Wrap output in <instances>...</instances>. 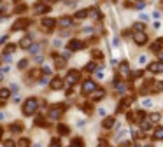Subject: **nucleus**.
<instances>
[{"mask_svg": "<svg viewBox=\"0 0 163 147\" xmlns=\"http://www.w3.org/2000/svg\"><path fill=\"white\" fill-rule=\"evenodd\" d=\"M39 110V98L37 96H28L21 105V114L25 117H32L34 114H37Z\"/></svg>", "mask_w": 163, "mask_h": 147, "instance_id": "f257e3e1", "label": "nucleus"}, {"mask_svg": "<svg viewBox=\"0 0 163 147\" xmlns=\"http://www.w3.org/2000/svg\"><path fill=\"white\" fill-rule=\"evenodd\" d=\"M67 110V105L65 103H55L53 107H49V110H48V119L51 121H60L62 116L65 114Z\"/></svg>", "mask_w": 163, "mask_h": 147, "instance_id": "f03ea898", "label": "nucleus"}, {"mask_svg": "<svg viewBox=\"0 0 163 147\" xmlns=\"http://www.w3.org/2000/svg\"><path fill=\"white\" fill-rule=\"evenodd\" d=\"M79 77H81V72L77 68H70L67 72V79H65V82L69 84V86H74V84L79 82Z\"/></svg>", "mask_w": 163, "mask_h": 147, "instance_id": "7ed1b4c3", "label": "nucleus"}, {"mask_svg": "<svg viewBox=\"0 0 163 147\" xmlns=\"http://www.w3.org/2000/svg\"><path fill=\"white\" fill-rule=\"evenodd\" d=\"M95 89H97V82H95L93 79H84V81H83L81 91H83L84 95H91V93H93Z\"/></svg>", "mask_w": 163, "mask_h": 147, "instance_id": "20e7f679", "label": "nucleus"}, {"mask_svg": "<svg viewBox=\"0 0 163 147\" xmlns=\"http://www.w3.org/2000/svg\"><path fill=\"white\" fill-rule=\"evenodd\" d=\"M67 49H69L70 53L83 51V49H84V42L79 40V39H72V40H69V44H67Z\"/></svg>", "mask_w": 163, "mask_h": 147, "instance_id": "39448f33", "label": "nucleus"}, {"mask_svg": "<svg viewBox=\"0 0 163 147\" xmlns=\"http://www.w3.org/2000/svg\"><path fill=\"white\" fill-rule=\"evenodd\" d=\"M49 86H51V89L53 91H62L63 89V86H65V81L62 79V77H53L49 81Z\"/></svg>", "mask_w": 163, "mask_h": 147, "instance_id": "423d86ee", "label": "nucleus"}, {"mask_svg": "<svg viewBox=\"0 0 163 147\" xmlns=\"http://www.w3.org/2000/svg\"><path fill=\"white\" fill-rule=\"evenodd\" d=\"M28 25H30V19H27V18H19L16 23H12L11 30H12V32H19V30H25Z\"/></svg>", "mask_w": 163, "mask_h": 147, "instance_id": "0eeeda50", "label": "nucleus"}, {"mask_svg": "<svg viewBox=\"0 0 163 147\" xmlns=\"http://www.w3.org/2000/svg\"><path fill=\"white\" fill-rule=\"evenodd\" d=\"M23 130H25V124H23L21 121H14V123L9 124V131L12 133V135H19V133H23Z\"/></svg>", "mask_w": 163, "mask_h": 147, "instance_id": "6e6552de", "label": "nucleus"}, {"mask_svg": "<svg viewBox=\"0 0 163 147\" xmlns=\"http://www.w3.org/2000/svg\"><path fill=\"white\" fill-rule=\"evenodd\" d=\"M56 133L60 137H69L70 135V126L65 124V123H58L56 124Z\"/></svg>", "mask_w": 163, "mask_h": 147, "instance_id": "1a4fd4ad", "label": "nucleus"}, {"mask_svg": "<svg viewBox=\"0 0 163 147\" xmlns=\"http://www.w3.org/2000/svg\"><path fill=\"white\" fill-rule=\"evenodd\" d=\"M133 42L137 46H144L146 42H147V35L144 33V32H139V33H133Z\"/></svg>", "mask_w": 163, "mask_h": 147, "instance_id": "9d476101", "label": "nucleus"}, {"mask_svg": "<svg viewBox=\"0 0 163 147\" xmlns=\"http://www.w3.org/2000/svg\"><path fill=\"white\" fill-rule=\"evenodd\" d=\"M34 126H35V128H48L49 123H48V119L41 114V116H37V117L34 119Z\"/></svg>", "mask_w": 163, "mask_h": 147, "instance_id": "9b49d317", "label": "nucleus"}, {"mask_svg": "<svg viewBox=\"0 0 163 147\" xmlns=\"http://www.w3.org/2000/svg\"><path fill=\"white\" fill-rule=\"evenodd\" d=\"M41 25H42L46 30H53V28L58 25V21L53 19V18H44V19H41Z\"/></svg>", "mask_w": 163, "mask_h": 147, "instance_id": "f8f14e48", "label": "nucleus"}, {"mask_svg": "<svg viewBox=\"0 0 163 147\" xmlns=\"http://www.w3.org/2000/svg\"><path fill=\"white\" fill-rule=\"evenodd\" d=\"M149 72H153V74H161L163 72V63L161 61H153L149 63Z\"/></svg>", "mask_w": 163, "mask_h": 147, "instance_id": "ddd939ff", "label": "nucleus"}, {"mask_svg": "<svg viewBox=\"0 0 163 147\" xmlns=\"http://www.w3.org/2000/svg\"><path fill=\"white\" fill-rule=\"evenodd\" d=\"M114 124H116V117H112V116H107V117L102 121V128H104V130H111Z\"/></svg>", "mask_w": 163, "mask_h": 147, "instance_id": "4468645a", "label": "nucleus"}, {"mask_svg": "<svg viewBox=\"0 0 163 147\" xmlns=\"http://www.w3.org/2000/svg\"><path fill=\"white\" fill-rule=\"evenodd\" d=\"M16 147H32V138L30 137H21L16 142Z\"/></svg>", "mask_w": 163, "mask_h": 147, "instance_id": "2eb2a0df", "label": "nucleus"}, {"mask_svg": "<svg viewBox=\"0 0 163 147\" xmlns=\"http://www.w3.org/2000/svg\"><path fill=\"white\" fill-rule=\"evenodd\" d=\"M53 58H55V67H56L58 70L60 68H65V58L63 56H56V54H53Z\"/></svg>", "mask_w": 163, "mask_h": 147, "instance_id": "dca6fc26", "label": "nucleus"}, {"mask_svg": "<svg viewBox=\"0 0 163 147\" xmlns=\"http://www.w3.org/2000/svg\"><path fill=\"white\" fill-rule=\"evenodd\" d=\"M69 147H84V138L83 137H74L70 140V145Z\"/></svg>", "mask_w": 163, "mask_h": 147, "instance_id": "f3484780", "label": "nucleus"}, {"mask_svg": "<svg viewBox=\"0 0 163 147\" xmlns=\"http://www.w3.org/2000/svg\"><path fill=\"white\" fill-rule=\"evenodd\" d=\"M104 96H105V91H104V89H95L91 93V100H93V102H98V100H102Z\"/></svg>", "mask_w": 163, "mask_h": 147, "instance_id": "a211bd4d", "label": "nucleus"}, {"mask_svg": "<svg viewBox=\"0 0 163 147\" xmlns=\"http://www.w3.org/2000/svg\"><path fill=\"white\" fill-rule=\"evenodd\" d=\"M18 46L21 49H30V46H32V37H23Z\"/></svg>", "mask_w": 163, "mask_h": 147, "instance_id": "6ab92c4d", "label": "nucleus"}, {"mask_svg": "<svg viewBox=\"0 0 163 147\" xmlns=\"http://www.w3.org/2000/svg\"><path fill=\"white\" fill-rule=\"evenodd\" d=\"M49 11H51L49 5H44V4H37L35 5V12L37 14H46V12H49Z\"/></svg>", "mask_w": 163, "mask_h": 147, "instance_id": "aec40b11", "label": "nucleus"}, {"mask_svg": "<svg viewBox=\"0 0 163 147\" xmlns=\"http://www.w3.org/2000/svg\"><path fill=\"white\" fill-rule=\"evenodd\" d=\"M9 96H11V89H9V88H0V100L5 102Z\"/></svg>", "mask_w": 163, "mask_h": 147, "instance_id": "412c9836", "label": "nucleus"}, {"mask_svg": "<svg viewBox=\"0 0 163 147\" xmlns=\"http://www.w3.org/2000/svg\"><path fill=\"white\" fill-rule=\"evenodd\" d=\"M48 147H63V145H62L60 137H51V138H49V145H48Z\"/></svg>", "mask_w": 163, "mask_h": 147, "instance_id": "4be33fe9", "label": "nucleus"}, {"mask_svg": "<svg viewBox=\"0 0 163 147\" xmlns=\"http://www.w3.org/2000/svg\"><path fill=\"white\" fill-rule=\"evenodd\" d=\"M60 25H62L63 28H67V26H72L74 21H72V18H69V16H63V18L60 19Z\"/></svg>", "mask_w": 163, "mask_h": 147, "instance_id": "5701e85b", "label": "nucleus"}, {"mask_svg": "<svg viewBox=\"0 0 163 147\" xmlns=\"http://www.w3.org/2000/svg\"><path fill=\"white\" fill-rule=\"evenodd\" d=\"M153 138L154 140H163V126H158L153 133Z\"/></svg>", "mask_w": 163, "mask_h": 147, "instance_id": "b1692460", "label": "nucleus"}, {"mask_svg": "<svg viewBox=\"0 0 163 147\" xmlns=\"http://www.w3.org/2000/svg\"><path fill=\"white\" fill-rule=\"evenodd\" d=\"M16 47H18L16 44H7V46H5V49H4V53H5V54H12V53L16 51Z\"/></svg>", "mask_w": 163, "mask_h": 147, "instance_id": "393cba45", "label": "nucleus"}, {"mask_svg": "<svg viewBox=\"0 0 163 147\" xmlns=\"http://www.w3.org/2000/svg\"><path fill=\"white\" fill-rule=\"evenodd\" d=\"M27 9H28V5H27V4H19V5H16L14 12H16V14H23Z\"/></svg>", "mask_w": 163, "mask_h": 147, "instance_id": "a878e982", "label": "nucleus"}, {"mask_svg": "<svg viewBox=\"0 0 163 147\" xmlns=\"http://www.w3.org/2000/svg\"><path fill=\"white\" fill-rule=\"evenodd\" d=\"M2 147H16V140L12 138H5L2 142Z\"/></svg>", "mask_w": 163, "mask_h": 147, "instance_id": "bb28decb", "label": "nucleus"}, {"mask_svg": "<svg viewBox=\"0 0 163 147\" xmlns=\"http://www.w3.org/2000/svg\"><path fill=\"white\" fill-rule=\"evenodd\" d=\"M18 68H19V70L28 68V60H27V58H23V60H19V61H18Z\"/></svg>", "mask_w": 163, "mask_h": 147, "instance_id": "cd10ccee", "label": "nucleus"}, {"mask_svg": "<svg viewBox=\"0 0 163 147\" xmlns=\"http://www.w3.org/2000/svg\"><path fill=\"white\" fill-rule=\"evenodd\" d=\"M86 16H88V11H86V9H84V11H77V12L74 14V18H76V19H84Z\"/></svg>", "mask_w": 163, "mask_h": 147, "instance_id": "c85d7f7f", "label": "nucleus"}, {"mask_svg": "<svg viewBox=\"0 0 163 147\" xmlns=\"http://www.w3.org/2000/svg\"><path fill=\"white\" fill-rule=\"evenodd\" d=\"M151 124H153V123H151L149 119H147V121H142V123H140V130H142V131H147L149 128H151Z\"/></svg>", "mask_w": 163, "mask_h": 147, "instance_id": "c756f323", "label": "nucleus"}, {"mask_svg": "<svg viewBox=\"0 0 163 147\" xmlns=\"http://www.w3.org/2000/svg\"><path fill=\"white\" fill-rule=\"evenodd\" d=\"M93 70H97V63H95V61H90V63L84 67V72H93Z\"/></svg>", "mask_w": 163, "mask_h": 147, "instance_id": "7c9ffc66", "label": "nucleus"}, {"mask_svg": "<svg viewBox=\"0 0 163 147\" xmlns=\"http://www.w3.org/2000/svg\"><path fill=\"white\" fill-rule=\"evenodd\" d=\"M28 51H30V54H37V53L41 51V46H39V44H32Z\"/></svg>", "mask_w": 163, "mask_h": 147, "instance_id": "2f4dec72", "label": "nucleus"}, {"mask_svg": "<svg viewBox=\"0 0 163 147\" xmlns=\"http://www.w3.org/2000/svg\"><path fill=\"white\" fill-rule=\"evenodd\" d=\"M144 28H146V26H144V23H135V25H133V32H135V33H139V32H144Z\"/></svg>", "mask_w": 163, "mask_h": 147, "instance_id": "473e14b6", "label": "nucleus"}, {"mask_svg": "<svg viewBox=\"0 0 163 147\" xmlns=\"http://www.w3.org/2000/svg\"><path fill=\"white\" fill-rule=\"evenodd\" d=\"M121 74H125V75H126V74H130V67H128L126 61L121 63Z\"/></svg>", "mask_w": 163, "mask_h": 147, "instance_id": "72a5a7b5", "label": "nucleus"}, {"mask_svg": "<svg viewBox=\"0 0 163 147\" xmlns=\"http://www.w3.org/2000/svg\"><path fill=\"white\" fill-rule=\"evenodd\" d=\"M160 119H161V116H160L158 112H154V114H151V116H149V121H151V123H158Z\"/></svg>", "mask_w": 163, "mask_h": 147, "instance_id": "f704fd0d", "label": "nucleus"}, {"mask_svg": "<svg viewBox=\"0 0 163 147\" xmlns=\"http://www.w3.org/2000/svg\"><path fill=\"white\" fill-rule=\"evenodd\" d=\"M79 109H81V110H84L86 114H91V110H93V109H91V105H90V103H83L81 107H79Z\"/></svg>", "mask_w": 163, "mask_h": 147, "instance_id": "c9c22d12", "label": "nucleus"}, {"mask_svg": "<svg viewBox=\"0 0 163 147\" xmlns=\"http://www.w3.org/2000/svg\"><path fill=\"white\" fill-rule=\"evenodd\" d=\"M93 58H98V60H102L104 58V54H102V51H98V49H93Z\"/></svg>", "mask_w": 163, "mask_h": 147, "instance_id": "e433bc0d", "label": "nucleus"}, {"mask_svg": "<svg viewBox=\"0 0 163 147\" xmlns=\"http://www.w3.org/2000/svg\"><path fill=\"white\" fill-rule=\"evenodd\" d=\"M142 105H144L146 109H149V107H153V100H151V98H146V100L142 102Z\"/></svg>", "mask_w": 163, "mask_h": 147, "instance_id": "4c0bfd02", "label": "nucleus"}, {"mask_svg": "<svg viewBox=\"0 0 163 147\" xmlns=\"http://www.w3.org/2000/svg\"><path fill=\"white\" fill-rule=\"evenodd\" d=\"M42 72L46 74V75H51V74H53V70H51L49 65H44V67H42Z\"/></svg>", "mask_w": 163, "mask_h": 147, "instance_id": "58836bf2", "label": "nucleus"}, {"mask_svg": "<svg viewBox=\"0 0 163 147\" xmlns=\"http://www.w3.org/2000/svg\"><path fill=\"white\" fill-rule=\"evenodd\" d=\"M9 89H11V93H19V86H18V84H11V88H9Z\"/></svg>", "mask_w": 163, "mask_h": 147, "instance_id": "ea45409f", "label": "nucleus"}, {"mask_svg": "<svg viewBox=\"0 0 163 147\" xmlns=\"http://www.w3.org/2000/svg\"><path fill=\"white\" fill-rule=\"evenodd\" d=\"M90 14H91L93 18H100V16H102V14H100V11H98V9H91V11H90Z\"/></svg>", "mask_w": 163, "mask_h": 147, "instance_id": "a19ab883", "label": "nucleus"}, {"mask_svg": "<svg viewBox=\"0 0 163 147\" xmlns=\"http://www.w3.org/2000/svg\"><path fill=\"white\" fill-rule=\"evenodd\" d=\"M146 61H147V56H146V54H140V56H139V63H140V65H144Z\"/></svg>", "mask_w": 163, "mask_h": 147, "instance_id": "79ce46f5", "label": "nucleus"}, {"mask_svg": "<svg viewBox=\"0 0 163 147\" xmlns=\"http://www.w3.org/2000/svg\"><path fill=\"white\" fill-rule=\"evenodd\" d=\"M56 0H41V4H44V5H51V4H55Z\"/></svg>", "mask_w": 163, "mask_h": 147, "instance_id": "37998d69", "label": "nucleus"}, {"mask_svg": "<svg viewBox=\"0 0 163 147\" xmlns=\"http://www.w3.org/2000/svg\"><path fill=\"white\" fill-rule=\"evenodd\" d=\"M37 82L41 84V86H44V84L48 82V77H41V79H39V81H37Z\"/></svg>", "mask_w": 163, "mask_h": 147, "instance_id": "c03bdc74", "label": "nucleus"}, {"mask_svg": "<svg viewBox=\"0 0 163 147\" xmlns=\"http://www.w3.org/2000/svg\"><path fill=\"white\" fill-rule=\"evenodd\" d=\"M142 74H144V72H142V70H137V72H133V74H132V75H133V79H137V77H140Z\"/></svg>", "mask_w": 163, "mask_h": 147, "instance_id": "a18cd8bd", "label": "nucleus"}, {"mask_svg": "<svg viewBox=\"0 0 163 147\" xmlns=\"http://www.w3.org/2000/svg\"><path fill=\"white\" fill-rule=\"evenodd\" d=\"M154 89H156V91H158V89H160V91H163V82H156Z\"/></svg>", "mask_w": 163, "mask_h": 147, "instance_id": "49530a36", "label": "nucleus"}, {"mask_svg": "<svg viewBox=\"0 0 163 147\" xmlns=\"http://www.w3.org/2000/svg\"><path fill=\"white\" fill-rule=\"evenodd\" d=\"M53 46H56V47H60V46H62V40H60V39H56V40H53Z\"/></svg>", "mask_w": 163, "mask_h": 147, "instance_id": "de8ad7c7", "label": "nucleus"}, {"mask_svg": "<svg viewBox=\"0 0 163 147\" xmlns=\"http://www.w3.org/2000/svg\"><path fill=\"white\" fill-rule=\"evenodd\" d=\"M7 39H9V35H2V37H0V44H4Z\"/></svg>", "mask_w": 163, "mask_h": 147, "instance_id": "09e8293b", "label": "nucleus"}, {"mask_svg": "<svg viewBox=\"0 0 163 147\" xmlns=\"http://www.w3.org/2000/svg\"><path fill=\"white\" fill-rule=\"evenodd\" d=\"M121 147H132V142H123V144H121Z\"/></svg>", "mask_w": 163, "mask_h": 147, "instance_id": "8fccbe9b", "label": "nucleus"}, {"mask_svg": "<svg viewBox=\"0 0 163 147\" xmlns=\"http://www.w3.org/2000/svg\"><path fill=\"white\" fill-rule=\"evenodd\" d=\"M135 9H139V11H142V9H144V4H142V2H140V4H137V5H135Z\"/></svg>", "mask_w": 163, "mask_h": 147, "instance_id": "3c124183", "label": "nucleus"}, {"mask_svg": "<svg viewBox=\"0 0 163 147\" xmlns=\"http://www.w3.org/2000/svg\"><path fill=\"white\" fill-rule=\"evenodd\" d=\"M98 114L100 116H105V109H98Z\"/></svg>", "mask_w": 163, "mask_h": 147, "instance_id": "603ef678", "label": "nucleus"}, {"mask_svg": "<svg viewBox=\"0 0 163 147\" xmlns=\"http://www.w3.org/2000/svg\"><path fill=\"white\" fill-rule=\"evenodd\" d=\"M4 107H5V102H2V100H0V109H4Z\"/></svg>", "mask_w": 163, "mask_h": 147, "instance_id": "864d4df0", "label": "nucleus"}, {"mask_svg": "<svg viewBox=\"0 0 163 147\" xmlns=\"http://www.w3.org/2000/svg\"><path fill=\"white\" fill-rule=\"evenodd\" d=\"M0 81H4V72L0 70Z\"/></svg>", "mask_w": 163, "mask_h": 147, "instance_id": "5fc2aeb1", "label": "nucleus"}, {"mask_svg": "<svg viewBox=\"0 0 163 147\" xmlns=\"http://www.w3.org/2000/svg\"><path fill=\"white\" fill-rule=\"evenodd\" d=\"M32 147H42L41 144H32Z\"/></svg>", "mask_w": 163, "mask_h": 147, "instance_id": "6e6d98bb", "label": "nucleus"}, {"mask_svg": "<svg viewBox=\"0 0 163 147\" xmlns=\"http://www.w3.org/2000/svg\"><path fill=\"white\" fill-rule=\"evenodd\" d=\"M0 140H2V128H0Z\"/></svg>", "mask_w": 163, "mask_h": 147, "instance_id": "4d7b16f0", "label": "nucleus"}, {"mask_svg": "<svg viewBox=\"0 0 163 147\" xmlns=\"http://www.w3.org/2000/svg\"><path fill=\"white\" fill-rule=\"evenodd\" d=\"M144 147H153V145H151V144H147V145H144Z\"/></svg>", "mask_w": 163, "mask_h": 147, "instance_id": "13d9d810", "label": "nucleus"}]
</instances>
